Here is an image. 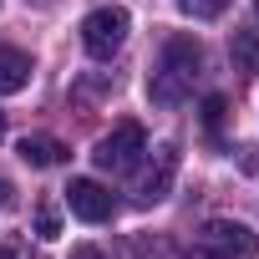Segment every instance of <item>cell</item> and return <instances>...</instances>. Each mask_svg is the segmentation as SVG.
<instances>
[{
	"instance_id": "6da1fadb",
	"label": "cell",
	"mask_w": 259,
	"mask_h": 259,
	"mask_svg": "<svg viewBox=\"0 0 259 259\" xmlns=\"http://www.w3.org/2000/svg\"><path fill=\"white\" fill-rule=\"evenodd\" d=\"M198 66H203V51H198V41H193V36H173V41L163 46V61H158L153 81H148L153 102H158V107H178V102L193 92V81H198Z\"/></svg>"
},
{
	"instance_id": "7a4b0ae2",
	"label": "cell",
	"mask_w": 259,
	"mask_h": 259,
	"mask_svg": "<svg viewBox=\"0 0 259 259\" xmlns=\"http://www.w3.org/2000/svg\"><path fill=\"white\" fill-rule=\"evenodd\" d=\"M143 153H148V133H143V122H133V117L117 122L112 133L92 148V158H97V168H102V173H133Z\"/></svg>"
},
{
	"instance_id": "3957f363",
	"label": "cell",
	"mask_w": 259,
	"mask_h": 259,
	"mask_svg": "<svg viewBox=\"0 0 259 259\" xmlns=\"http://www.w3.org/2000/svg\"><path fill=\"white\" fill-rule=\"evenodd\" d=\"M127 26H133V16H127L122 6H102V11H92V16L81 21V46H87V56L112 61V56L122 51V41H127Z\"/></svg>"
},
{
	"instance_id": "277c9868",
	"label": "cell",
	"mask_w": 259,
	"mask_h": 259,
	"mask_svg": "<svg viewBox=\"0 0 259 259\" xmlns=\"http://www.w3.org/2000/svg\"><path fill=\"white\" fill-rule=\"evenodd\" d=\"M198 249L224 254V259H254L259 254V234H249L239 219H208L198 234Z\"/></svg>"
},
{
	"instance_id": "5b68a950",
	"label": "cell",
	"mask_w": 259,
	"mask_h": 259,
	"mask_svg": "<svg viewBox=\"0 0 259 259\" xmlns=\"http://www.w3.org/2000/svg\"><path fill=\"white\" fill-rule=\"evenodd\" d=\"M66 208H71L76 219H87V224H102V219H112V193H107L97 178H71Z\"/></svg>"
},
{
	"instance_id": "8992f818",
	"label": "cell",
	"mask_w": 259,
	"mask_h": 259,
	"mask_svg": "<svg viewBox=\"0 0 259 259\" xmlns=\"http://www.w3.org/2000/svg\"><path fill=\"white\" fill-rule=\"evenodd\" d=\"M173 173H178V148H173V143H163V148H158V158H153V168H148V173H143V183H138V198H143V203L168 198Z\"/></svg>"
},
{
	"instance_id": "52a82bcc",
	"label": "cell",
	"mask_w": 259,
	"mask_h": 259,
	"mask_svg": "<svg viewBox=\"0 0 259 259\" xmlns=\"http://www.w3.org/2000/svg\"><path fill=\"white\" fill-rule=\"evenodd\" d=\"M31 87V56L16 46H0V97H16Z\"/></svg>"
},
{
	"instance_id": "ba28073f",
	"label": "cell",
	"mask_w": 259,
	"mask_h": 259,
	"mask_svg": "<svg viewBox=\"0 0 259 259\" xmlns=\"http://www.w3.org/2000/svg\"><path fill=\"white\" fill-rule=\"evenodd\" d=\"M229 56H234V71L259 76V31H234L229 36Z\"/></svg>"
},
{
	"instance_id": "9c48e42d",
	"label": "cell",
	"mask_w": 259,
	"mask_h": 259,
	"mask_svg": "<svg viewBox=\"0 0 259 259\" xmlns=\"http://www.w3.org/2000/svg\"><path fill=\"white\" fill-rule=\"evenodd\" d=\"M21 158L31 168H56V163H66V143H56V138H26Z\"/></svg>"
},
{
	"instance_id": "30bf717a",
	"label": "cell",
	"mask_w": 259,
	"mask_h": 259,
	"mask_svg": "<svg viewBox=\"0 0 259 259\" xmlns=\"http://www.w3.org/2000/svg\"><path fill=\"white\" fill-rule=\"evenodd\" d=\"M178 6H183V16H193V21H213V16L229 11V0H178Z\"/></svg>"
},
{
	"instance_id": "8fae6325",
	"label": "cell",
	"mask_w": 259,
	"mask_h": 259,
	"mask_svg": "<svg viewBox=\"0 0 259 259\" xmlns=\"http://www.w3.org/2000/svg\"><path fill=\"white\" fill-rule=\"evenodd\" d=\"M36 234H41V239H56V234H61V213H56V203H41V208H36Z\"/></svg>"
},
{
	"instance_id": "7c38bea8",
	"label": "cell",
	"mask_w": 259,
	"mask_h": 259,
	"mask_svg": "<svg viewBox=\"0 0 259 259\" xmlns=\"http://www.w3.org/2000/svg\"><path fill=\"white\" fill-rule=\"evenodd\" d=\"M224 112H229L224 97H208V102H203V127H208V133H219V127H224Z\"/></svg>"
},
{
	"instance_id": "4fadbf2b",
	"label": "cell",
	"mask_w": 259,
	"mask_h": 259,
	"mask_svg": "<svg viewBox=\"0 0 259 259\" xmlns=\"http://www.w3.org/2000/svg\"><path fill=\"white\" fill-rule=\"evenodd\" d=\"M71 259H107V249H97V244H76Z\"/></svg>"
},
{
	"instance_id": "5bb4252c",
	"label": "cell",
	"mask_w": 259,
	"mask_h": 259,
	"mask_svg": "<svg viewBox=\"0 0 259 259\" xmlns=\"http://www.w3.org/2000/svg\"><path fill=\"white\" fill-rule=\"evenodd\" d=\"M6 203H11V183H6V178H0V208H6Z\"/></svg>"
},
{
	"instance_id": "9a60e30c",
	"label": "cell",
	"mask_w": 259,
	"mask_h": 259,
	"mask_svg": "<svg viewBox=\"0 0 259 259\" xmlns=\"http://www.w3.org/2000/svg\"><path fill=\"white\" fill-rule=\"evenodd\" d=\"M193 259H224V254H208V249H193Z\"/></svg>"
},
{
	"instance_id": "2e32d148",
	"label": "cell",
	"mask_w": 259,
	"mask_h": 259,
	"mask_svg": "<svg viewBox=\"0 0 259 259\" xmlns=\"http://www.w3.org/2000/svg\"><path fill=\"white\" fill-rule=\"evenodd\" d=\"M0 138H6V117H0Z\"/></svg>"
},
{
	"instance_id": "e0dca14e",
	"label": "cell",
	"mask_w": 259,
	"mask_h": 259,
	"mask_svg": "<svg viewBox=\"0 0 259 259\" xmlns=\"http://www.w3.org/2000/svg\"><path fill=\"white\" fill-rule=\"evenodd\" d=\"M0 259H16V254H11V249H6V254H0Z\"/></svg>"
},
{
	"instance_id": "ac0fdd59",
	"label": "cell",
	"mask_w": 259,
	"mask_h": 259,
	"mask_svg": "<svg viewBox=\"0 0 259 259\" xmlns=\"http://www.w3.org/2000/svg\"><path fill=\"white\" fill-rule=\"evenodd\" d=\"M254 16H259V0H254Z\"/></svg>"
}]
</instances>
